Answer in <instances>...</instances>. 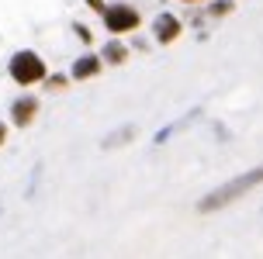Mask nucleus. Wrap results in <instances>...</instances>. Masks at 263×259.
Masks as SVG:
<instances>
[{"label":"nucleus","mask_w":263,"mask_h":259,"mask_svg":"<svg viewBox=\"0 0 263 259\" xmlns=\"http://www.w3.org/2000/svg\"><path fill=\"white\" fill-rule=\"evenodd\" d=\"M253 187H263V163L260 166H250L246 173L232 176V180L222 183V187H215L211 194H204L197 201V214H215V211H222V207L236 204L239 197H246Z\"/></svg>","instance_id":"obj_1"},{"label":"nucleus","mask_w":263,"mask_h":259,"mask_svg":"<svg viewBox=\"0 0 263 259\" xmlns=\"http://www.w3.org/2000/svg\"><path fill=\"white\" fill-rule=\"evenodd\" d=\"M73 31H77V38H80V42H87V45L93 42V35H90V28H87V25H73Z\"/></svg>","instance_id":"obj_12"},{"label":"nucleus","mask_w":263,"mask_h":259,"mask_svg":"<svg viewBox=\"0 0 263 259\" xmlns=\"http://www.w3.org/2000/svg\"><path fill=\"white\" fill-rule=\"evenodd\" d=\"M135 125H121V128H115L107 138H101V149H121V145H128L132 138H135Z\"/></svg>","instance_id":"obj_9"},{"label":"nucleus","mask_w":263,"mask_h":259,"mask_svg":"<svg viewBox=\"0 0 263 259\" xmlns=\"http://www.w3.org/2000/svg\"><path fill=\"white\" fill-rule=\"evenodd\" d=\"M201 114H204V107H194V111H187V114H180V117H177V121H173V125H166V128H159L156 135H153V142H156V145L170 142L173 135H180V131H184V128H191V125H194V121H197V117H201Z\"/></svg>","instance_id":"obj_7"},{"label":"nucleus","mask_w":263,"mask_h":259,"mask_svg":"<svg viewBox=\"0 0 263 259\" xmlns=\"http://www.w3.org/2000/svg\"><path fill=\"white\" fill-rule=\"evenodd\" d=\"M101 59H104V66H125V63H128V45L115 35V38L101 49Z\"/></svg>","instance_id":"obj_8"},{"label":"nucleus","mask_w":263,"mask_h":259,"mask_svg":"<svg viewBox=\"0 0 263 259\" xmlns=\"http://www.w3.org/2000/svg\"><path fill=\"white\" fill-rule=\"evenodd\" d=\"M7 142V125H4V121H0V145Z\"/></svg>","instance_id":"obj_14"},{"label":"nucleus","mask_w":263,"mask_h":259,"mask_svg":"<svg viewBox=\"0 0 263 259\" xmlns=\"http://www.w3.org/2000/svg\"><path fill=\"white\" fill-rule=\"evenodd\" d=\"M39 97H17V101L11 104V125L14 128L25 131L28 125H35V117H39Z\"/></svg>","instance_id":"obj_5"},{"label":"nucleus","mask_w":263,"mask_h":259,"mask_svg":"<svg viewBox=\"0 0 263 259\" xmlns=\"http://www.w3.org/2000/svg\"><path fill=\"white\" fill-rule=\"evenodd\" d=\"M180 4H187V7H194V4H208V0H180Z\"/></svg>","instance_id":"obj_15"},{"label":"nucleus","mask_w":263,"mask_h":259,"mask_svg":"<svg viewBox=\"0 0 263 259\" xmlns=\"http://www.w3.org/2000/svg\"><path fill=\"white\" fill-rule=\"evenodd\" d=\"M232 7H236V0H208V17H229L232 14Z\"/></svg>","instance_id":"obj_10"},{"label":"nucleus","mask_w":263,"mask_h":259,"mask_svg":"<svg viewBox=\"0 0 263 259\" xmlns=\"http://www.w3.org/2000/svg\"><path fill=\"white\" fill-rule=\"evenodd\" d=\"M73 83V76H59V73H52V76H45V90H66Z\"/></svg>","instance_id":"obj_11"},{"label":"nucleus","mask_w":263,"mask_h":259,"mask_svg":"<svg viewBox=\"0 0 263 259\" xmlns=\"http://www.w3.org/2000/svg\"><path fill=\"white\" fill-rule=\"evenodd\" d=\"M83 4H87V7H90L93 14H104V7H107L104 0H83Z\"/></svg>","instance_id":"obj_13"},{"label":"nucleus","mask_w":263,"mask_h":259,"mask_svg":"<svg viewBox=\"0 0 263 259\" xmlns=\"http://www.w3.org/2000/svg\"><path fill=\"white\" fill-rule=\"evenodd\" d=\"M101 25L111 31V35H132V31H139L142 25V14L139 7H132V4H107L104 14H101Z\"/></svg>","instance_id":"obj_3"},{"label":"nucleus","mask_w":263,"mask_h":259,"mask_svg":"<svg viewBox=\"0 0 263 259\" xmlns=\"http://www.w3.org/2000/svg\"><path fill=\"white\" fill-rule=\"evenodd\" d=\"M101 69H104V59L93 55V52H83L77 63L69 66V76L73 79H93V76H101Z\"/></svg>","instance_id":"obj_6"},{"label":"nucleus","mask_w":263,"mask_h":259,"mask_svg":"<svg viewBox=\"0 0 263 259\" xmlns=\"http://www.w3.org/2000/svg\"><path fill=\"white\" fill-rule=\"evenodd\" d=\"M180 35H184V21H180L177 14L159 11L156 17H153V38H156L159 45H173Z\"/></svg>","instance_id":"obj_4"},{"label":"nucleus","mask_w":263,"mask_h":259,"mask_svg":"<svg viewBox=\"0 0 263 259\" xmlns=\"http://www.w3.org/2000/svg\"><path fill=\"white\" fill-rule=\"evenodd\" d=\"M7 76L17 83V87H35V83H45L49 76V66L35 49H17L7 59Z\"/></svg>","instance_id":"obj_2"}]
</instances>
